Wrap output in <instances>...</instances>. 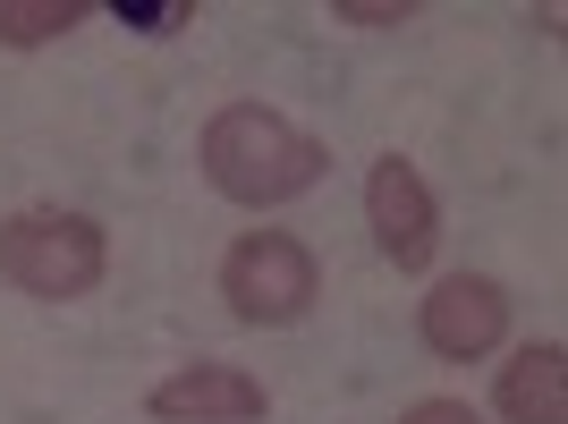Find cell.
<instances>
[{"label": "cell", "instance_id": "6da1fadb", "mask_svg": "<svg viewBox=\"0 0 568 424\" xmlns=\"http://www.w3.org/2000/svg\"><path fill=\"white\" fill-rule=\"evenodd\" d=\"M195 162H204L213 195H230L246 212H272V204H297L306 188H323L332 144L314 137V128H297L288 111H272V102H221L204 119Z\"/></svg>", "mask_w": 568, "mask_h": 424}, {"label": "cell", "instance_id": "30bf717a", "mask_svg": "<svg viewBox=\"0 0 568 424\" xmlns=\"http://www.w3.org/2000/svg\"><path fill=\"white\" fill-rule=\"evenodd\" d=\"M332 18H348V26H407L416 0H399V9H382V0H332Z\"/></svg>", "mask_w": 568, "mask_h": 424}, {"label": "cell", "instance_id": "9c48e42d", "mask_svg": "<svg viewBox=\"0 0 568 424\" xmlns=\"http://www.w3.org/2000/svg\"><path fill=\"white\" fill-rule=\"evenodd\" d=\"M111 18L136 26V34H179L195 9H187V0H111Z\"/></svg>", "mask_w": 568, "mask_h": 424}, {"label": "cell", "instance_id": "7a4b0ae2", "mask_svg": "<svg viewBox=\"0 0 568 424\" xmlns=\"http://www.w3.org/2000/svg\"><path fill=\"white\" fill-rule=\"evenodd\" d=\"M102 272H111V238H102L94 212L34 204V212H9V221H0V281L18 289V297L77 306V297L102 289Z\"/></svg>", "mask_w": 568, "mask_h": 424}, {"label": "cell", "instance_id": "8fae6325", "mask_svg": "<svg viewBox=\"0 0 568 424\" xmlns=\"http://www.w3.org/2000/svg\"><path fill=\"white\" fill-rule=\"evenodd\" d=\"M399 424H484V416H475L467 400H416V407H407Z\"/></svg>", "mask_w": 568, "mask_h": 424}, {"label": "cell", "instance_id": "52a82bcc", "mask_svg": "<svg viewBox=\"0 0 568 424\" xmlns=\"http://www.w3.org/2000/svg\"><path fill=\"white\" fill-rule=\"evenodd\" d=\"M500 424H568V349L560 340H526L493 374Z\"/></svg>", "mask_w": 568, "mask_h": 424}, {"label": "cell", "instance_id": "277c9868", "mask_svg": "<svg viewBox=\"0 0 568 424\" xmlns=\"http://www.w3.org/2000/svg\"><path fill=\"white\" fill-rule=\"evenodd\" d=\"M416 331H425V349L442 365H475V356H493L509 340V289L493 272H450V281L425 289V306H416Z\"/></svg>", "mask_w": 568, "mask_h": 424}, {"label": "cell", "instance_id": "8992f818", "mask_svg": "<svg viewBox=\"0 0 568 424\" xmlns=\"http://www.w3.org/2000/svg\"><path fill=\"white\" fill-rule=\"evenodd\" d=\"M263 382L246 365H221V356H195L179 374H162L144 391V416L153 424H263Z\"/></svg>", "mask_w": 568, "mask_h": 424}, {"label": "cell", "instance_id": "ba28073f", "mask_svg": "<svg viewBox=\"0 0 568 424\" xmlns=\"http://www.w3.org/2000/svg\"><path fill=\"white\" fill-rule=\"evenodd\" d=\"M94 18V0H0V51H43L51 34Z\"/></svg>", "mask_w": 568, "mask_h": 424}, {"label": "cell", "instance_id": "3957f363", "mask_svg": "<svg viewBox=\"0 0 568 424\" xmlns=\"http://www.w3.org/2000/svg\"><path fill=\"white\" fill-rule=\"evenodd\" d=\"M221 297H230L237 323H255V331L306 323L314 297H323L314 246H306V238H288V230H246L230 255H221Z\"/></svg>", "mask_w": 568, "mask_h": 424}, {"label": "cell", "instance_id": "5b68a950", "mask_svg": "<svg viewBox=\"0 0 568 424\" xmlns=\"http://www.w3.org/2000/svg\"><path fill=\"white\" fill-rule=\"evenodd\" d=\"M365 230H374L382 263H399V272H425L433 263V246H442V204H433L416 162L382 153V162L365 170Z\"/></svg>", "mask_w": 568, "mask_h": 424}]
</instances>
